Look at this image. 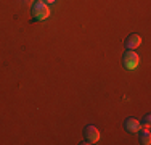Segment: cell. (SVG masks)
<instances>
[{"mask_svg":"<svg viewBox=\"0 0 151 145\" xmlns=\"http://www.w3.org/2000/svg\"><path fill=\"white\" fill-rule=\"evenodd\" d=\"M140 128H142V126H140V121H138L137 118H132V116H129V118L124 119V129L127 130V132L137 134Z\"/></svg>","mask_w":151,"mask_h":145,"instance_id":"obj_5","label":"cell"},{"mask_svg":"<svg viewBox=\"0 0 151 145\" xmlns=\"http://www.w3.org/2000/svg\"><path fill=\"white\" fill-rule=\"evenodd\" d=\"M31 14L34 21H44L50 16V7L44 0H34L31 5Z\"/></svg>","mask_w":151,"mask_h":145,"instance_id":"obj_1","label":"cell"},{"mask_svg":"<svg viewBox=\"0 0 151 145\" xmlns=\"http://www.w3.org/2000/svg\"><path fill=\"white\" fill-rule=\"evenodd\" d=\"M140 45H142V36H140V34L132 32V34H129L127 37L124 39L125 50H135V49H138Z\"/></svg>","mask_w":151,"mask_h":145,"instance_id":"obj_3","label":"cell"},{"mask_svg":"<svg viewBox=\"0 0 151 145\" xmlns=\"http://www.w3.org/2000/svg\"><path fill=\"white\" fill-rule=\"evenodd\" d=\"M87 144H90V142H88V140H85V139H84V140H82V142H81V145H87Z\"/></svg>","mask_w":151,"mask_h":145,"instance_id":"obj_8","label":"cell"},{"mask_svg":"<svg viewBox=\"0 0 151 145\" xmlns=\"http://www.w3.org/2000/svg\"><path fill=\"white\" fill-rule=\"evenodd\" d=\"M84 139L88 140L90 144H96L100 140V130L93 124H88L84 128Z\"/></svg>","mask_w":151,"mask_h":145,"instance_id":"obj_4","label":"cell"},{"mask_svg":"<svg viewBox=\"0 0 151 145\" xmlns=\"http://www.w3.org/2000/svg\"><path fill=\"white\" fill-rule=\"evenodd\" d=\"M138 63H140V57H138L137 52H134V50L124 52V55H122V66H124L127 71L135 70V68L138 66Z\"/></svg>","mask_w":151,"mask_h":145,"instance_id":"obj_2","label":"cell"},{"mask_svg":"<svg viewBox=\"0 0 151 145\" xmlns=\"http://www.w3.org/2000/svg\"><path fill=\"white\" fill-rule=\"evenodd\" d=\"M138 140L142 145H150L151 144V132H150V128H140L138 129Z\"/></svg>","mask_w":151,"mask_h":145,"instance_id":"obj_6","label":"cell"},{"mask_svg":"<svg viewBox=\"0 0 151 145\" xmlns=\"http://www.w3.org/2000/svg\"><path fill=\"white\" fill-rule=\"evenodd\" d=\"M140 126H142V128H150V126H151V115H150V113H146V115L142 118Z\"/></svg>","mask_w":151,"mask_h":145,"instance_id":"obj_7","label":"cell"},{"mask_svg":"<svg viewBox=\"0 0 151 145\" xmlns=\"http://www.w3.org/2000/svg\"><path fill=\"white\" fill-rule=\"evenodd\" d=\"M45 3H55V0H44Z\"/></svg>","mask_w":151,"mask_h":145,"instance_id":"obj_9","label":"cell"}]
</instances>
